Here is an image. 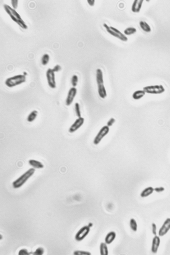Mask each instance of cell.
<instances>
[{
	"label": "cell",
	"mask_w": 170,
	"mask_h": 255,
	"mask_svg": "<svg viewBox=\"0 0 170 255\" xmlns=\"http://www.w3.org/2000/svg\"><path fill=\"white\" fill-rule=\"evenodd\" d=\"M35 169L32 168L29 169L13 183L14 188H18L22 186L34 174Z\"/></svg>",
	"instance_id": "cell-3"
},
{
	"label": "cell",
	"mask_w": 170,
	"mask_h": 255,
	"mask_svg": "<svg viewBox=\"0 0 170 255\" xmlns=\"http://www.w3.org/2000/svg\"><path fill=\"white\" fill-rule=\"evenodd\" d=\"M143 89L146 93L153 94H162L165 91L164 87L161 85L146 86Z\"/></svg>",
	"instance_id": "cell-6"
},
{
	"label": "cell",
	"mask_w": 170,
	"mask_h": 255,
	"mask_svg": "<svg viewBox=\"0 0 170 255\" xmlns=\"http://www.w3.org/2000/svg\"><path fill=\"white\" fill-rule=\"evenodd\" d=\"M144 1V0H135L134 1L132 5L131 10L132 11L135 13L139 12L141 9Z\"/></svg>",
	"instance_id": "cell-14"
},
{
	"label": "cell",
	"mask_w": 170,
	"mask_h": 255,
	"mask_svg": "<svg viewBox=\"0 0 170 255\" xmlns=\"http://www.w3.org/2000/svg\"><path fill=\"white\" fill-rule=\"evenodd\" d=\"M75 254L77 255H91L89 252L84 251H77L75 252Z\"/></svg>",
	"instance_id": "cell-27"
},
{
	"label": "cell",
	"mask_w": 170,
	"mask_h": 255,
	"mask_svg": "<svg viewBox=\"0 0 170 255\" xmlns=\"http://www.w3.org/2000/svg\"><path fill=\"white\" fill-rule=\"evenodd\" d=\"M47 83L49 87L52 89L56 87V82L55 73L52 70V69H48L46 73Z\"/></svg>",
	"instance_id": "cell-8"
},
{
	"label": "cell",
	"mask_w": 170,
	"mask_h": 255,
	"mask_svg": "<svg viewBox=\"0 0 170 255\" xmlns=\"http://www.w3.org/2000/svg\"><path fill=\"white\" fill-rule=\"evenodd\" d=\"M130 227L131 229L134 231H136L137 230L138 225L137 222L134 219H132L130 221Z\"/></svg>",
	"instance_id": "cell-24"
},
{
	"label": "cell",
	"mask_w": 170,
	"mask_h": 255,
	"mask_svg": "<svg viewBox=\"0 0 170 255\" xmlns=\"http://www.w3.org/2000/svg\"><path fill=\"white\" fill-rule=\"evenodd\" d=\"M54 73L59 72L62 69V67L59 65H56L52 69Z\"/></svg>",
	"instance_id": "cell-30"
},
{
	"label": "cell",
	"mask_w": 170,
	"mask_h": 255,
	"mask_svg": "<svg viewBox=\"0 0 170 255\" xmlns=\"http://www.w3.org/2000/svg\"><path fill=\"white\" fill-rule=\"evenodd\" d=\"M27 73L26 72H24V76H26V75H27Z\"/></svg>",
	"instance_id": "cell-34"
},
{
	"label": "cell",
	"mask_w": 170,
	"mask_h": 255,
	"mask_svg": "<svg viewBox=\"0 0 170 255\" xmlns=\"http://www.w3.org/2000/svg\"><path fill=\"white\" fill-rule=\"evenodd\" d=\"M75 113L78 117H81V113L80 110V107L79 103H75Z\"/></svg>",
	"instance_id": "cell-26"
},
{
	"label": "cell",
	"mask_w": 170,
	"mask_h": 255,
	"mask_svg": "<svg viewBox=\"0 0 170 255\" xmlns=\"http://www.w3.org/2000/svg\"><path fill=\"white\" fill-rule=\"evenodd\" d=\"M110 131V127L108 126L105 125L102 127L94 138L93 140V144L95 145L99 144L103 139L108 134Z\"/></svg>",
	"instance_id": "cell-7"
},
{
	"label": "cell",
	"mask_w": 170,
	"mask_h": 255,
	"mask_svg": "<svg viewBox=\"0 0 170 255\" xmlns=\"http://www.w3.org/2000/svg\"><path fill=\"white\" fill-rule=\"evenodd\" d=\"M50 60V56L48 54H45L43 55L41 58L42 64L44 66H45L48 64Z\"/></svg>",
	"instance_id": "cell-23"
},
{
	"label": "cell",
	"mask_w": 170,
	"mask_h": 255,
	"mask_svg": "<svg viewBox=\"0 0 170 255\" xmlns=\"http://www.w3.org/2000/svg\"><path fill=\"white\" fill-rule=\"evenodd\" d=\"M11 2L13 8L15 9H17L18 6V0H11Z\"/></svg>",
	"instance_id": "cell-28"
},
{
	"label": "cell",
	"mask_w": 170,
	"mask_h": 255,
	"mask_svg": "<svg viewBox=\"0 0 170 255\" xmlns=\"http://www.w3.org/2000/svg\"><path fill=\"white\" fill-rule=\"evenodd\" d=\"M115 121H116L114 118H111L107 123V126H108L109 127H111L115 123Z\"/></svg>",
	"instance_id": "cell-29"
},
{
	"label": "cell",
	"mask_w": 170,
	"mask_h": 255,
	"mask_svg": "<svg viewBox=\"0 0 170 255\" xmlns=\"http://www.w3.org/2000/svg\"><path fill=\"white\" fill-rule=\"evenodd\" d=\"M96 78L99 95L101 98L104 99L106 98L107 93L104 85L103 73L101 69L98 68L96 69Z\"/></svg>",
	"instance_id": "cell-2"
},
{
	"label": "cell",
	"mask_w": 170,
	"mask_h": 255,
	"mask_svg": "<svg viewBox=\"0 0 170 255\" xmlns=\"http://www.w3.org/2000/svg\"><path fill=\"white\" fill-rule=\"evenodd\" d=\"M79 81L78 77L77 75H73L71 79V84L73 87H75L77 85Z\"/></svg>",
	"instance_id": "cell-25"
},
{
	"label": "cell",
	"mask_w": 170,
	"mask_h": 255,
	"mask_svg": "<svg viewBox=\"0 0 170 255\" xmlns=\"http://www.w3.org/2000/svg\"><path fill=\"white\" fill-rule=\"evenodd\" d=\"M3 7L6 12L13 22L23 29L28 28V26L26 23L15 9L6 4H4Z\"/></svg>",
	"instance_id": "cell-1"
},
{
	"label": "cell",
	"mask_w": 170,
	"mask_h": 255,
	"mask_svg": "<svg viewBox=\"0 0 170 255\" xmlns=\"http://www.w3.org/2000/svg\"><path fill=\"white\" fill-rule=\"evenodd\" d=\"M161 243V239L160 237L157 235H155L153 238L152 248L151 250L153 253L156 254L158 251V250L160 246Z\"/></svg>",
	"instance_id": "cell-13"
},
{
	"label": "cell",
	"mask_w": 170,
	"mask_h": 255,
	"mask_svg": "<svg viewBox=\"0 0 170 255\" xmlns=\"http://www.w3.org/2000/svg\"><path fill=\"white\" fill-rule=\"evenodd\" d=\"M100 249V253L101 255H107L108 254V248L107 244L105 243H102L101 244Z\"/></svg>",
	"instance_id": "cell-21"
},
{
	"label": "cell",
	"mask_w": 170,
	"mask_h": 255,
	"mask_svg": "<svg viewBox=\"0 0 170 255\" xmlns=\"http://www.w3.org/2000/svg\"><path fill=\"white\" fill-rule=\"evenodd\" d=\"M137 30L133 27H129L125 29L124 33L125 35L130 36L133 35L137 32Z\"/></svg>",
	"instance_id": "cell-22"
},
{
	"label": "cell",
	"mask_w": 170,
	"mask_h": 255,
	"mask_svg": "<svg viewBox=\"0 0 170 255\" xmlns=\"http://www.w3.org/2000/svg\"><path fill=\"white\" fill-rule=\"evenodd\" d=\"M146 92H144V90H136L134 92L132 95V97L134 99L138 100L140 99L145 95Z\"/></svg>",
	"instance_id": "cell-18"
},
{
	"label": "cell",
	"mask_w": 170,
	"mask_h": 255,
	"mask_svg": "<svg viewBox=\"0 0 170 255\" xmlns=\"http://www.w3.org/2000/svg\"><path fill=\"white\" fill-rule=\"evenodd\" d=\"M87 3L91 6H93L95 5V1L94 0H87Z\"/></svg>",
	"instance_id": "cell-33"
},
{
	"label": "cell",
	"mask_w": 170,
	"mask_h": 255,
	"mask_svg": "<svg viewBox=\"0 0 170 255\" xmlns=\"http://www.w3.org/2000/svg\"><path fill=\"white\" fill-rule=\"evenodd\" d=\"M165 189L163 187H157L154 189V191L157 193H161L165 191Z\"/></svg>",
	"instance_id": "cell-32"
},
{
	"label": "cell",
	"mask_w": 170,
	"mask_h": 255,
	"mask_svg": "<svg viewBox=\"0 0 170 255\" xmlns=\"http://www.w3.org/2000/svg\"><path fill=\"white\" fill-rule=\"evenodd\" d=\"M139 25L142 30L146 32H150L152 30L150 25L145 21H140L139 22Z\"/></svg>",
	"instance_id": "cell-19"
},
{
	"label": "cell",
	"mask_w": 170,
	"mask_h": 255,
	"mask_svg": "<svg viewBox=\"0 0 170 255\" xmlns=\"http://www.w3.org/2000/svg\"><path fill=\"white\" fill-rule=\"evenodd\" d=\"M116 234L114 231H111L107 234L105 238V243L107 244H110L114 241L116 238Z\"/></svg>",
	"instance_id": "cell-17"
},
{
	"label": "cell",
	"mask_w": 170,
	"mask_h": 255,
	"mask_svg": "<svg viewBox=\"0 0 170 255\" xmlns=\"http://www.w3.org/2000/svg\"><path fill=\"white\" fill-rule=\"evenodd\" d=\"M154 189L152 187H148L144 189L140 194L142 198H146L149 196L154 192Z\"/></svg>",
	"instance_id": "cell-16"
},
{
	"label": "cell",
	"mask_w": 170,
	"mask_h": 255,
	"mask_svg": "<svg viewBox=\"0 0 170 255\" xmlns=\"http://www.w3.org/2000/svg\"><path fill=\"white\" fill-rule=\"evenodd\" d=\"M170 229V218H168L165 220L163 224L159 229V237H163L166 235Z\"/></svg>",
	"instance_id": "cell-12"
},
{
	"label": "cell",
	"mask_w": 170,
	"mask_h": 255,
	"mask_svg": "<svg viewBox=\"0 0 170 255\" xmlns=\"http://www.w3.org/2000/svg\"><path fill=\"white\" fill-rule=\"evenodd\" d=\"M152 233L153 235H157V227L155 223H153L152 224Z\"/></svg>",
	"instance_id": "cell-31"
},
{
	"label": "cell",
	"mask_w": 170,
	"mask_h": 255,
	"mask_svg": "<svg viewBox=\"0 0 170 255\" xmlns=\"http://www.w3.org/2000/svg\"><path fill=\"white\" fill-rule=\"evenodd\" d=\"M77 93V90L75 87H73L69 90L66 100V104L67 106H70L72 105Z\"/></svg>",
	"instance_id": "cell-10"
},
{
	"label": "cell",
	"mask_w": 170,
	"mask_h": 255,
	"mask_svg": "<svg viewBox=\"0 0 170 255\" xmlns=\"http://www.w3.org/2000/svg\"><path fill=\"white\" fill-rule=\"evenodd\" d=\"M85 121V119L81 117H78L69 128V132L71 133H73L76 132L83 125Z\"/></svg>",
	"instance_id": "cell-9"
},
{
	"label": "cell",
	"mask_w": 170,
	"mask_h": 255,
	"mask_svg": "<svg viewBox=\"0 0 170 255\" xmlns=\"http://www.w3.org/2000/svg\"><path fill=\"white\" fill-rule=\"evenodd\" d=\"M90 231V227L89 226H85L80 229L77 233L75 239L78 241H81L83 240L89 234Z\"/></svg>",
	"instance_id": "cell-11"
},
{
	"label": "cell",
	"mask_w": 170,
	"mask_h": 255,
	"mask_svg": "<svg viewBox=\"0 0 170 255\" xmlns=\"http://www.w3.org/2000/svg\"><path fill=\"white\" fill-rule=\"evenodd\" d=\"M103 25L108 32L112 36L118 38L122 41H128V38L127 37L118 29L114 27L109 26L105 23L103 24Z\"/></svg>",
	"instance_id": "cell-5"
},
{
	"label": "cell",
	"mask_w": 170,
	"mask_h": 255,
	"mask_svg": "<svg viewBox=\"0 0 170 255\" xmlns=\"http://www.w3.org/2000/svg\"><path fill=\"white\" fill-rule=\"evenodd\" d=\"M26 76L17 75L8 78L5 81V84L7 87L12 88L24 83L26 81Z\"/></svg>",
	"instance_id": "cell-4"
},
{
	"label": "cell",
	"mask_w": 170,
	"mask_h": 255,
	"mask_svg": "<svg viewBox=\"0 0 170 255\" xmlns=\"http://www.w3.org/2000/svg\"><path fill=\"white\" fill-rule=\"evenodd\" d=\"M28 163L29 165L35 169H41L44 167V164L41 162L36 160L33 159L29 160Z\"/></svg>",
	"instance_id": "cell-15"
},
{
	"label": "cell",
	"mask_w": 170,
	"mask_h": 255,
	"mask_svg": "<svg viewBox=\"0 0 170 255\" xmlns=\"http://www.w3.org/2000/svg\"><path fill=\"white\" fill-rule=\"evenodd\" d=\"M38 112L36 110H33L29 114L27 117V121L29 123H32L36 119Z\"/></svg>",
	"instance_id": "cell-20"
}]
</instances>
